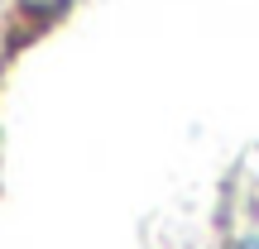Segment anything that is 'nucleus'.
Listing matches in <instances>:
<instances>
[{
    "label": "nucleus",
    "instance_id": "f03ea898",
    "mask_svg": "<svg viewBox=\"0 0 259 249\" xmlns=\"http://www.w3.org/2000/svg\"><path fill=\"white\" fill-rule=\"evenodd\" d=\"M245 249H259V244H245Z\"/></svg>",
    "mask_w": 259,
    "mask_h": 249
},
{
    "label": "nucleus",
    "instance_id": "f257e3e1",
    "mask_svg": "<svg viewBox=\"0 0 259 249\" xmlns=\"http://www.w3.org/2000/svg\"><path fill=\"white\" fill-rule=\"evenodd\" d=\"M24 15H38V19H48V15H58V10L67 5V0H15Z\"/></svg>",
    "mask_w": 259,
    "mask_h": 249
}]
</instances>
